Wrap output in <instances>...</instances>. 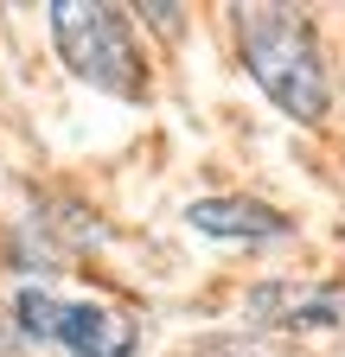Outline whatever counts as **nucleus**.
<instances>
[{
    "label": "nucleus",
    "instance_id": "4",
    "mask_svg": "<svg viewBox=\"0 0 345 357\" xmlns=\"http://www.w3.org/2000/svg\"><path fill=\"white\" fill-rule=\"evenodd\" d=\"M243 312L263 332H339L345 294L339 287H307V281H263L243 300Z\"/></svg>",
    "mask_w": 345,
    "mask_h": 357
},
{
    "label": "nucleus",
    "instance_id": "1",
    "mask_svg": "<svg viewBox=\"0 0 345 357\" xmlns=\"http://www.w3.org/2000/svg\"><path fill=\"white\" fill-rule=\"evenodd\" d=\"M230 32H237V58L256 77V89L288 115V121H326L332 83L320 64V45L307 13L294 7H230Z\"/></svg>",
    "mask_w": 345,
    "mask_h": 357
},
{
    "label": "nucleus",
    "instance_id": "5",
    "mask_svg": "<svg viewBox=\"0 0 345 357\" xmlns=\"http://www.w3.org/2000/svg\"><path fill=\"white\" fill-rule=\"evenodd\" d=\"M186 223L218 243H281L288 236V217L263 198H198L186 204Z\"/></svg>",
    "mask_w": 345,
    "mask_h": 357
},
{
    "label": "nucleus",
    "instance_id": "2",
    "mask_svg": "<svg viewBox=\"0 0 345 357\" xmlns=\"http://www.w3.org/2000/svg\"><path fill=\"white\" fill-rule=\"evenodd\" d=\"M52 38H58V58L90 89H109V96H128V102L147 96V64H141L135 26H128L122 7L58 0V7H52Z\"/></svg>",
    "mask_w": 345,
    "mask_h": 357
},
{
    "label": "nucleus",
    "instance_id": "3",
    "mask_svg": "<svg viewBox=\"0 0 345 357\" xmlns=\"http://www.w3.org/2000/svg\"><path fill=\"white\" fill-rule=\"evenodd\" d=\"M13 326L38 344H58L64 357H135L141 332L109 306L90 300H58L45 287H20L13 294Z\"/></svg>",
    "mask_w": 345,
    "mask_h": 357
}]
</instances>
